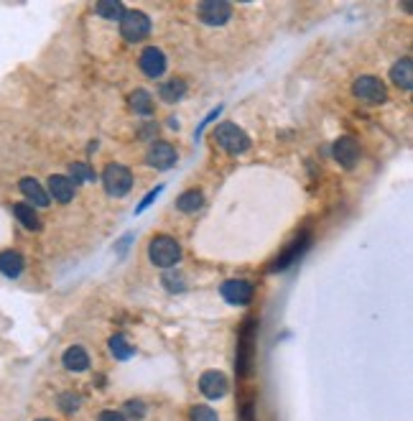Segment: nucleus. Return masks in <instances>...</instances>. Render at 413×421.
<instances>
[{"label":"nucleus","instance_id":"nucleus-2","mask_svg":"<svg viewBox=\"0 0 413 421\" xmlns=\"http://www.w3.org/2000/svg\"><path fill=\"white\" fill-rule=\"evenodd\" d=\"M215 143L230 156H240V153H245L250 148L248 133L242 128H237L235 123H220L215 128Z\"/></svg>","mask_w":413,"mask_h":421},{"label":"nucleus","instance_id":"nucleus-23","mask_svg":"<svg viewBox=\"0 0 413 421\" xmlns=\"http://www.w3.org/2000/svg\"><path fill=\"white\" fill-rule=\"evenodd\" d=\"M95 11L100 13L105 21H120V16L125 13V8H123V3H118V0H102V3H97Z\"/></svg>","mask_w":413,"mask_h":421},{"label":"nucleus","instance_id":"nucleus-16","mask_svg":"<svg viewBox=\"0 0 413 421\" xmlns=\"http://www.w3.org/2000/svg\"><path fill=\"white\" fill-rule=\"evenodd\" d=\"M62 363H64V368L72 370V373H84V370H89V355L84 347L72 344V347H67V352L62 355Z\"/></svg>","mask_w":413,"mask_h":421},{"label":"nucleus","instance_id":"nucleus-17","mask_svg":"<svg viewBox=\"0 0 413 421\" xmlns=\"http://www.w3.org/2000/svg\"><path fill=\"white\" fill-rule=\"evenodd\" d=\"M390 82L401 89H411L413 87V64L411 59H398V62L390 67Z\"/></svg>","mask_w":413,"mask_h":421},{"label":"nucleus","instance_id":"nucleus-30","mask_svg":"<svg viewBox=\"0 0 413 421\" xmlns=\"http://www.w3.org/2000/svg\"><path fill=\"white\" fill-rule=\"evenodd\" d=\"M156 130H159V128H156V123H148V125H143V128H140V138H146V140H151V143H153V140H156Z\"/></svg>","mask_w":413,"mask_h":421},{"label":"nucleus","instance_id":"nucleus-4","mask_svg":"<svg viewBox=\"0 0 413 421\" xmlns=\"http://www.w3.org/2000/svg\"><path fill=\"white\" fill-rule=\"evenodd\" d=\"M352 92H355L357 100L365 102V105H383V102L388 100V87H385V82L370 74L357 77L355 84H352Z\"/></svg>","mask_w":413,"mask_h":421},{"label":"nucleus","instance_id":"nucleus-33","mask_svg":"<svg viewBox=\"0 0 413 421\" xmlns=\"http://www.w3.org/2000/svg\"><path fill=\"white\" fill-rule=\"evenodd\" d=\"M38 421H51V419H38Z\"/></svg>","mask_w":413,"mask_h":421},{"label":"nucleus","instance_id":"nucleus-11","mask_svg":"<svg viewBox=\"0 0 413 421\" xmlns=\"http://www.w3.org/2000/svg\"><path fill=\"white\" fill-rule=\"evenodd\" d=\"M332 156L337 161L339 166L344 169H352L360 159V146H357V140L352 135H342V138L334 140V146H332Z\"/></svg>","mask_w":413,"mask_h":421},{"label":"nucleus","instance_id":"nucleus-9","mask_svg":"<svg viewBox=\"0 0 413 421\" xmlns=\"http://www.w3.org/2000/svg\"><path fill=\"white\" fill-rule=\"evenodd\" d=\"M176 161H179V153L169 140H153L146 151V164L153 166V169H161V172L171 169Z\"/></svg>","mask_w":413,"mask_h":421},{"label":"nucleus","instance_id":"nucleus-1","mask_svg":"<svg viewBox=\"0 0 413 421\" xmlns=\"http://www.w3.org/2000/svg\"><path fill=\"white\" fill-rule=\"evenodd\" d=\"M181 242L171 235H153L151 242H148V258H151L153 266L159 268H174L179 261H181Z\"/></svg>","mask_w":413,"mask_h":421},{"label":"nucleus","instance_id":"nucleus-25","mask_svg":"<svg viewBox=\"0 0 413 421\" xmlns=\"http://www.w3.org/2000/svg\"><path fill=\"white\" fill-rule=\"evenodd\" d=\"M110 352H113L118 360H128V357H133L135 347H130V342H128L123 335H115V337H110Z\"/></svg>","mask_w":413,"mask_h":421},{"label":"nucleus","instance_id":"nucleus-8","mask_svg":"<svg viewBox=\"0 0 413 421\" xmlns=\"http://www.w3.org/2000/svg\"><path fill=\"white\" fill-rule=\"evenodd\" d=\"M197 16L207 26H225L232 18V6L225 0H204L197 6Z\"/></svg>","mask_w":413,"mask_h":421},{"label":"nucleus","instance_id":"nucleus-12","mask_svg":"<svg viewBox=\"0 0 413 421\" xmlns=\"http://www.w3.org/2000/svg\"><path fill=\"white\" fill-rule=\"evenodd\" d=\"M74 191L77 186L72 184L69 176H64V174H51L49 181H46V194L49 199H57L59 204H67L74 199Z\"/></svg>","mask_w":413,"mask_h":421},{"label":"nucleus","instance_id":"nucleus-32","mask_svg":"<svg viewBox=\"0 0 413 421\" xmlns=\"http://www.w3.org/2000/svg\"><path fill=\"white\" fill-rule=\"evenodd\" d=\"M242 421H253V401H248L242 406Z\"/></svg>","mask_w":413,"mask_h":421},{"label":"nucleus","instance_id":"nucleus-6","mask_svg":"<svg viewBox=\"0 0 413 421\" xmlns=\"http://www.w3.org/2000/svg\"><path fill=\"white\" fill-rule=\"evenodd\" d=\"M253 344H255V319H248L242 325L240 339H237V373L250 376L253 370Z\"/></svg>","mask_w":413,"mask_h":421},{"label":"nucleus","instance_id":"nucleus-29","mask_svg":"<svg viewBox=\"0 0 413 421\" xmlns=\"http://www.w3.org/2000/svg\"><path fill=\"white\" fill-rule=\"evenodd\" d=\"M125 408H128V414L135 416V419H140V416L146 414V406H143V401H128Z\"/></svg>","mask_w":413,"mask_h":421},{"label":"nucleus","instance_id":"nucleus-7","mask_svg":"<svg viewBox=\"0 0 413 421\" xmlns=\"http://www.w3.org/2000/svg\"><path fill=\"white\" fill-rule=\"evenodd\" d=\"M220 293H222V299L232 306H245L253 301L255 296V286L250 284L248 279H232V281H225L222 286H220Z\"/></svg>","mask_w":413,"mask_h":421},{"label":"nucleus","instance_id":"nucleus-26","mask_svg":"<svg viewBox=\"0 0 413 421\" xmlns=\"http://www.w3.org/2000/svg\"><path fill=\"white\" fill-rule=\"evenodd\" d=\"M189 419H191V421H220V419H217V411H215V408L202 406V403H199V406L191 408Z\"/></svg>","mask_w":413,"mask_h":421},{"label":"nucleus","instance_id":"nucleus-18","mask_svg":"<svg viewBox=\"0 0 413 421\" xmlns=\"http://www.w3.org/2000/svg\"><path fill=\"white\" fill-rule=\"evenodd\" d=\"M23 266L26 261L18 250H3L0 253V274L8 276V279H18L23 274Z\"/></svg>","mask_w":413,"mask_h":421},{"label":"nucleus","instance_id":"nucleus-3","mask_svg":"<svg viewBox=\"0 0 413 421\" xmlns=\"http://www.w3.org/2000/svg\"><path fill=\"white\" fill-rule=\"evenodd\" d=\"M102 186L110 197L120 199L133 189V172L123 164H108L102 169Z\"/></svg>","mask_w":413,"mask_h":421},{"label":"nucleus","instance_id":"nucleus-24","mask_svg":"<svg viewBox=\"0 0 413 421\" xmlns=\"http://www.w3.org/2000/svg\"><path fill=\"white\" fill-rule=\"evenodd\" d=\"M69 179L72 184H84V181H95V172L89 169V164H84V161H77V164L69 166Z\"/></svg>","mask_w":413,"mask_h":421},{"label":"nucleus","instance_id":"nucleus-31","mask_svg":"<svg viewBox=\"0 0 413 421\" xmlns=\"http://www.w3.org/2000/svg\"><path fill=\"white\" fill-rule=\"evenodd\" d=\"M97 421H128V419L120 414V411H102Z\"/></svg>","mask_w":413,"mask_h":421},{"label":"nucleus","instance_id":"nucleus-14","mask_svg":"<svg viewBox=\"0 0 413 421\" xmlns=\"http://www.w3.org/2000/svg\"><path fill=\"white\" fill-rule=\"evenodd\" d=\"M230 383L225 378V373H217V370H207L202 378H199V391H202L207 398H222L227 393Z\"/></svg>","mask_w":413,"mask_h":421},{"label":"nucleus","instance_id":"nucleus-27","mask_svg":"<svg viewBox=\"0 0 413 421\" xmlns=\"http://www.w3.org/2000/svg\"><path fill=\"white\" fill-rule=\"evenodd\" d=\"M79 403H82V398H79V395H74V393H62L59 395V406L64 408V411H77V408H79Z\"/></svg>","mask_w":413,"mask_h":421},{"label":"nucleus","instance_id":"nucleus-28","mask_svg":"<svg viewBox=\"0 0 413 421\" xmlns=\"http://www.w3.org/2000/svg\"><path fill=\"white\" fill-rule=\"evenodd\" d=\"M164 284L169 286V291H181L184 288V279H181V274H176V276H166L164 279Z\"/></svg>","mask_w":413,"mask_h":421},{"label":"nucleus","instance_id":"nucleus-20","mask_svg":"<svg viewBox=\"0 0 413 421\" xmlns=\"http://www.w3.org/2000/svg\"><path fill=\"white\" fill-rule=\"evenodd\" d=\"M13 215H16V220H18L21 225H23L26 230H41V220H38V212L36 207H31V204L26 202H16L13 204Z\"/></svg>","mask_w":413,"mask_h":421},{"label":"nucleus","instance_id":"nucleus-19","mask_svg":"<svg viewBox=\"0 0 413 421\" xmlns=\"http://www.w3.org/2000/svg\"><path fill=\"white\" fill-rule=\"evenodd\" d=\"M184 95H186V82L181 79V77H171V79H166V82L159 87V97L164 102H169V105L184 100Z\"/></svg>","mask_w":413,"mask_h":421},{"label":"nucleus","instance_id":"nucleus-13","mask_svg":"<svg viewBox=\"0 0 413 421\" xmlns=\"http://www.w3.org/2000/svg\"><path fill=\"white\" fill-rule=\"evenodd\" d=\"M18 189L21 194L26 197V204H31V207H49V194H46L44 184H38L33 176H23L18 181Z\"/></svg>","mask_w":413,"mask_h":421},{"label":"nucleus","instance_id":"nucleus-10","mask_svg":"<svg viewBox=\"0 0 413 421\" xmlns=\"http://www.w3.org/2000/svg\"><path fill=\"white\" fill-rule=\"evenodd\" d=\"M138 67H140V72H143L146 77H151V79H159V77H164L169 62H166V54L161 49H156V46H146V49L140 51Z\"/></svg>","mask_w":413,"mask_h":421},{"label":"nucleus","instance_id":"nucleus-22","mask_svg":"<svg viewBox=\"0 0 413 421\" xmlns=\"http://www.w3.org/2000/svg\"><path fill=\"white\" fill-rule=\"evenodd\" d=\"M204 204V194L199 189H189L184 191V194H179L176 199V210L186 212V215H191V212H199Z\"/></svg>","mask_w":413,"mask_h":421},{"label":"nucleus","instance_id":"nucleus-5","mask_svg":"<svg viewBox=\"0 0 413 421\" xmlns=\"http://www.w3.org/2000/svg\"><path fill=\"white\" fill-rule=\"evenodd\" d=\"M151 33V18L143 11H125L120 16V36L128 44H138Z\"/></svg>","mask_w":413,"mask_h":421},{"label":"nucleus","instance_id":"nucleus-15","mask_svg":"<svg viewBox=\"0 0 413 421\" xmlns=\"http://www.w3.org/2000/svg\"><path fill=\"white\" fill-rule=\"evenodd\" d=\"M309 242H312V235H309V232H301V235L288 245L286 253L281 255V258H276L273 266H271V271H286L296 258H301V253L309 248Z\"/></svg>","mask_w":413,"mask_h":421},{"label":"nucleus","instance_id":"nucleus-21","mask_svg":"<svg viewBox=\"0 0 413 421\" xmlns=\"http://www.w3.org/2000/svg\"><path fill=\"white\" fill-rule=\"evenodd\" d=\"M128 102H130V110H133L135 115H153V110H156V102H153V95L148 89H135V92H130Z\"/></svg>","mask_w":413,"mask_h":421}]
</instances>
